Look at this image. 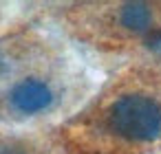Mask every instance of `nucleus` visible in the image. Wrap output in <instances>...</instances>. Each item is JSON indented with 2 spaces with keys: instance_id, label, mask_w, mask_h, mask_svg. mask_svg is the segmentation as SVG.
<instances>
[{
  "instance_id": "nucleus-2",
  "label": "nucleus",
  "mask_w": 161,
  "mask_h": 154,
  "mask_svg": "<svg viewBox=\"0 0 161 154\" xmlns=\"http://www.w3.org/2000/svg\"><path fill=\"white\" fill-rule=\"evenodd\" d=\"M84 90V77L53 51L0 86V123L22 125L66 110Z\"/></svg>"
},
{
  "instance_id": "nucleus-4",
  "label": "nucleus",
  "mask_w": 161,
  "mask_h": 154,
  "mask_svg": "<svg viewBox=\"0 0 161 154\" xmlns=\"http://www.w3.org/2000/svg\"><path fill=\"white\" fill-rule=\"evenodd\" d=\"M51 51L53 46L29 29H16L0 35V86Z\"/></svg>"
},
{
  "instance_id": "nucleus-1",
  "label": "nucleus",
  "mask_w": 161,
  "mask_h": 154,
  "mask_svg": "<svg viewBox=\"0 0 161 154\" xmlns=\"http://www.w3.org/2000/svg\"><path fill=\"white\" fill-rule=\"evenodd\" d=\"M62 154H152L161 150V73L132 68L106 84L55 134Z\"/></svg>"
},
{
  "instance_id": "nucleus-5",
  "label": "nucleus",
  "mask_w": 161,
  "mask_h": 154,
  "mask_svg": "<svg viewBox=\"0 0 161 154\" xmlns=\"http://www.w3.org/2000/svg\"><path fill=\"white\" fill-rule=\"evenodd\" d=\"M0 154H55V150L27 134L0 132Z\"/></svg>"
},
{
  "instance_id": "nucleus-3",
  "label": "nucleus",
  "mask_w": 161,
  "mask_h": 154,
  "mask_svg": "<svg viewBox=\"0 0 161 154\" xmlns=\"http://www.w3.org/2000/svg\"><path fill=\"white\" fill-rule=\"evenodd\" d=\"M69 29L106 51H141L161 31V3H82L66 11Z\"/></svg>"
}]
</instances>
